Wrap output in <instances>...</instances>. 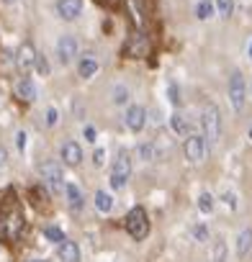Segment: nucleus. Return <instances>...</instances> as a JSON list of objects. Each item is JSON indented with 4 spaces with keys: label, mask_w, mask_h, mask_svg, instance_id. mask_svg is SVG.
<instances>
[{
    "label": "nucleus",
    "mask_w": 252,
    "mask_h": 262,
    "mask_svg": "<svg viewBox=\"0 0 252 262\" xmlns=\"http://www.w3.org/2000/svg\"><path fill=\"white\" fill-rule=\"evenodd\" d=\"M65 198H67V206L72 211H80L82 203H85V195H82V190L75 183H65Z\"/></svg>",
    "instance_id": "15"
},
{
    "label": "nucleus",
    "mask_w": 252,
    "mask_h": 262,
    "mask_svg": "<svg viewBox=\"0 0 252 262\" xmlns=\"http://www.w3.org/2000/svg\"><path fill=\"white\" fill-rule=\"evenodd\" d=\"M201 128H203V139H206V144L211 149L219 142V137H221V113H219V108L214 103H208L203 108V113H201Z\"/></svg>",
    "instance_id": "2"
},
{
    "label": "nucleus",
    "mask_w": 252,
    "mask_h": 262,
    "mask_svg": "<svg viewBox=\"0 0 252 262\" xmlns=\"http://www.w3.org/2000/svg\"><path fill=\"white\" fill-rule=\"evenodd\" d=\"M93 162L100 167V165L106 162V152H103V149H95V155H93Z\"/></svg>",
    "instance_id": "36"
},
{
    "label": "nucleus",
    "mask_w": 252,
    "mask_h": 262,
    "mask_svg": "<svg viewBox=\"0 0 252 262\" xmlns=\"http://www.w3.org/2000/svg\"><path fill=\"white\" fill-rule=\"evenodd\" d=\"M95 208H98L100 213H111V211H113V195L106 193V190H98V193H95Z\"/></svg>",
    "instance_id": "20"
},
{
    "label": "nucleus",
    "mask_w": 252,
    "mask_h": 262,
    "mask_svg": "<svg viewBox=\"0 0 252 262\" xmlns=\"http://www.w3.org/2000/svg\"><path fill=\"white\" fill-rule=\"evenodd\" d=\"M57 16L62 21H75L82 13V0H57Z\"/></svg>",
    "instance_id": "11"
},
{
    "label": "nucleus",
    "mask_w": 252,
    "mask_h": 262,
    "mask_svg": "<svg viewBox=\"0 0 252 262\" xmlns=\"http://www.w3.org/2000/svg\"><path fill=\"white\" fill-rule=\"evenodd\" d=\"M214 262H226V244L224 239H214Z\"/></svg>",
    "instance_id": "24"
},
{
    "label": "nucleus",
    "mask_w": 252,
    "mask_h": 262,
    "mask_svg": "<svg viewBox=\"0 0 252 262\" xmlns=\"http://www.w3.org/2000/svg\"><path fill=\"white\" fill-rule=\"evenodd\" d=\"M59 157L65 160L67 167H77V165L82 162V147H80L77 142H65V144L59 147Z\"/></svg>",
    "instance_id": "12"
},
{
    "label": "nucleus",
    "mask_w": 252,
    "mask_h": 262,
    "mask_svg": "<svg viewBox=\"0 0 252 262\" xmlns=\"http://www.w3.org/2000/svg\"><path fill=\"white\" fill-rule=\"evenodd\" d=\"M126 100H129V88H126V85H116L113 88V103L116 105H126Z\"/></svg>",
    "instance_id": "23"
},
{
    "label": "nucleus",
    "mask_w": 252,
    "mask_h": 262,
    "mask_svg": "<svg viewBox=\"0 0 252 262\" xmlns=\"http://www.w3.org/2000/svg\"><path fill=\"white\" fill-rule=\"evenodd\" d=\"M41 180L52 195H65V172H62V165L57 160L41 162Z\"/></svg>",
    "instance_id": "3"
},
{
    "label": "nucleus",
    "mask_w": 252,
    "mask_h": 262,
    "mask_svg": "<svg viewBox=\"0 0 252 262\" xmlns=\"http://www.w3.org/2000/svg\"><path fill=\"white\" fill-rule=\"evenodd\" d=\"M126 231H129L132 239H137V242L147 239V234H150V216H147V211L142 206H137V208H132L129 213H126Z\"/></svg>",
    "instance_id": "5"
},
{
    "label": "nucleus",
    "mask_w": 252,
    "mask_h": 262,
    "mask_svg": "<svg viewBox=\"0 0 252 262\" xmlns=\"http://www.w3.org/2000/svg\"><path fill=\"white\" fill-rule=\"evenodd\" d=\"M29 262H44V259H29Z\"/></svg>",
    "instance_id": "38"
},
{
    "label": "nucleus",
    "mask_w": 252,
    "mask_h": 262,
    "mask_svg": "<svg viewBox=\"0 0 252 262\" xmlns=\"http://www.w3.org/2000/svg\"><path fill=\"white\" fill-rule=\"evenodd\" d=\"M229 103H232V108L239 113L242 108H244V103H247V85H244V77H242V72H232V77H229Z\"/></svg>",
    "instance_id": "7"
},
{
    "label": "nucleus",
    "mask_w": 252,
    "mask_h": 262,
    "mask_svg": "<svg viewBox=\"0 0 252 262\" xmlns=\"http://www.w3.org/2000/svg\"><path fill=\"white\" fill-rule=\"evenodd\" d=\"M129 3L134 6L137 16H144V18H150V11H152V3H150V0H129Z\"/></svg>",
    "instance_id": "25"
},
{
    "label": "nucleus",
    "mask_w": 252,
    "mask_h": 262,
    "mask_svg": "<svg viewBox=\"0 0 252 262\" xmlns=\"http://www.w3.org/2000/svg\"><path fill=\"white\" fill-rule=\"evenodd\" d=\"M170 126H173V131L175 134H180V137H188V134H193V123L180 113V111H175L173 116H170Z\"/></svg>",
    "instance_id": "17"
},
{
    "label": "nucleus",
    "mask_w": 252,
    "mask_h": 262,
    "mask_svg": "<svg viewBox=\"0 0 252 262\" xmlns=\"http://www.w3.org/2000/svg\"><path fill=\"white\" fill-rule=\"evenodd\" d=\"M214 206H216V198H214L208 190H203V193L198 195V211H201V213H211Z\"/></svg>",
    "instance_id": "21"
},
{
    "label": "nucleus",
    "mask_w": 252,
    "mask_h": 262,
    "mask_svg": "<svg viewBox=\"0 0 252 262\" xmlns=\"http://www.w3.org/2000/svg\"><path fill=\"white\" fill-rule=\"evenodd\" d=\"M221 201L226 203V208H229V211H237V195H234V190H224Z\"/></svg>",
    "instance_id": "30"
},
{
    "label": "nucleus",
    "mask_w": 252,
    "mask_h": 262,
    "mask_svg": "<svg viewBox=\"0 0 252 262\" xmlns=\"http://www.w3.org/2000/svg\"><path fill=\"white\" fill-rule=\"evenodd\" d=\"M237 254L239 259H249L252 257V229H242L239 236H237Z\"/></svg>",
    "instance_id": "14"
},
{
    "label": "nucleus",
    "mask_w": 252,
    "mask_h": 262,
    "mask_svg": "<svg viewBox=\"0 0 252 262\" xmlns=\"http://www.w3.org/2000/svg\"><path fill=\"white\" fill-rule=\"evenodd\" d=\"M191 231H193V236H196L198 242H208V229H206L203 224H196Z\"/></svg>",
    "instance_id": "31"
},
{
    "label": "nucleus",
    "mask_w": 252,
    "mask_h": 262,
    "mask_svg": "<svg viewBox=\"0 0 252 262\" xmlns=\"http://www.w3.org/2000/svg\"><path fill=\"white\" fill-rule=\"evenodd\" d=\"M34 70L39 72V75H49V62H47V57L44 54H36V64H34Z\"/></svg>",
    "instance_id": "28"
},
{
    "label": "nucleus",
    "mask_w": 252,
    "mask_h": 262,
    "mask_svg": "<svg viewBox=\"0 0 252 262\" xmlns=\"http://www.w3.org/2000/svg\"><path fill=\"white\" fill-rule=\"evenodd\" d=\"M82 134H85V142H95V128L93 126H85Z\"/></svg>",
    "instance_id": "35"
},
{
    "label": "nucleus",
    "mask_w": 252,
    "mask_h": 262,
    "mask_svg": "<svg viewBox=\"0 0 252 262\" xmlns=\"http://www.w3.org/2000/svg\"><path fill=\"white\" fill-rule=\"evenodd\" d=\"M75 57H77V39L70 36V34L59 36V41H57V59L62 64H72Z\"/></svg>",
    "instance_id": "10"
},
{
    "label": "nucleus",
    "mask_w": 252,
    "mask_h": 262,
    "mask_svg": "<svg viewBox=\"0 0 252 262\" xmlns=\"http://www.w3.org/2000/svg\"><path fill=\"white\" fill-rule=\"evenodd\" d=\"M216 13V6L211 3V0H201V3L196 6V16L201 18V21H206V18H211Z\"/></svg>",
    "instance_id": "22"
},
{
    "label": "nucleus",
    "mask_w": 252,
    "mask_h": 262,
    "mask_svg": "<svg viewBox=\"0 0 252 262\" xmlns=\"http://www.w3.org/2000/svg\"><path fill=\"white\" fill-rule=\"evenodd\" d=\"M123 123H126V128H129V131L139 134V131L147 126V111H144V105H129V108H126Z\"/></svg>",
    "instance_id": "9"
},
{
    "label": "nucleus",
    "mask_w": 252,
    "mask_h": 262,
    "mask_svg": "<svg viewBox=\"0 0 252 262\" xmlns=\"http://www.w3.org/2000/svg\"><path fill=\"white\" fill-rule=\"evenodd\" d=\"M206 152H208V144H206V139H203V134H188L185 137V142H183V155H185V160L191 162V165H201L203 162V157H206Z\"/></svg>",
    "instance_id": "6"
},
{
    "label": "nucleus",
    "mask_w": 252,
    "mask_h": 262,
    "mask_svg": "<svg viewBox=\"0 0 252 262\" xmlns=\"http://www.w3.org/2000/svg\"><path fill=\"white\" fill-rule=\"evenodd\" d=\"M36 49H34V44L31 41H24L21 47H18V52H16V67L21 70V75H29L31 70H34V64H36Z\"/></svg>",
    "instance_id": "8"
},
{
    "label": "nucleus",
    "mask_w": 252,
    "mask_h": 262,
    "mask_svg": "<svg viewBox=\"0 0 252 262\" xmlns=\"http://www.w3.org/2000/svg\"><path fill=\"white\" fill-rule=\"evenodd\" d=\"M57 121H59V113H57L54 105H49V108H47V126L52 128V126H57Z\"/></svg>",
    "instance_id": "33"
},
{
    "label": "nucleus",
    "mask_w": 252,
    "mask_h": 262,
    "mask_svg": "<svg viewBox=\"0 0 252 262\" xmlns=\"http://www.w3.org/2000/svg\"><path fill=\"white\" fill-rule=\"evenodd\" d=\"M137 157H139L142 162H155V160H157V147H155V139H152V142H142V144L137 147Z\"/></svg>",
    "instance_id": "19"
},
{
    "label": "nucleus",
    "mask_w": 252,
    "mask_h": 262,
    "mask_svg": "<svg viewBox=\"0 0 252 262\" xmlns=\"http://www.w3.org/2000/svg\"><path fill=\"white\" fill-rule=\"evenodd\" d=\"M95 3L103 6V8H108V11H118L123 6V0H95Z\"/></svg>",
    "instance_id": "32"
},
{
    "label": "nucleus",
    "mask_w": 252,
    "mask_h": 262,
    "mask_svg": "<svg viewBox=\"0 0 252 262\" xmlns=\"http://www.w3.org/2000/svg\"><path fill=\"white\" fill-rule=\"evenodd\" d=\"M123 54L126 57H134V59L150 57L152 54V39H150V34L142 31V29H134V34L126 39V44H123Z\"/></svg>",
    "instance_id": "4"
},
{
    "label": "nucleus",
    "mask_w": 252,
    "mask_h": 262,
    "mask_svg": "<svg viewBox=\"0 0 252 262\" xmlns=\"http://www.w3.org/2000/svg\"><path fill=\"white\" fill-rule=\"evenodd\" d=\"M44 236L49 239V242H54V244H59V242H65V234L57 229V226H44Z\"/></svg>",
    "instance_id": "26"
},
{
    "label": "nucleus",
    "mask_w": 252,
    "mask_h": 262,
    "mask_svg": "<svg viewBox=\"0 0 252 262\" xmlns=\"http://www.w3.org/2000/svg\"><path fill=\"white\" fill-rule=\"evenodd\" d=\"M216 8H219V16H221V18H229L232 11H234V3H232V0H219Z\"/></svg>",
    "instance_id": "27"
},
{
    "label": "nucleus",
    "mask_w": 252,
    "mask_h": 262,
    "mask_svg": "<svg viewBox=\"0 0 252 262\" xmlns=\"http://www.w3.org/2000/svg\"><path fill=\"white\" fill-rule=\"evenodd\" d=\"M26 139H29V137H26V131H18V134H16V144H18L21 152L26 149Z\"/></svg>",
    "instance_id": "34"
},
{
    "label": "nucleus",
    "mask_w": 252,
    "mask_h": 262,
    "mask_svg": "<svg viewBox=\"0 0 252 262\" xmlns=\"http://www.w3.org/2000/svg\"><path fill=\"white\" fill-rule=\"evenodd\" d=\"M249 57H252V47H249Z\"/></svg>",
    "instance_id": "40"
},
{
    "label": "nucleus",
    "mask_w": 252,
    "mask_h": 262,
    "mask_svg": "<svg viewBox=\"0 0 252 262\" xmlns=\"http://www.w3.org/2000/svg\"><path fill=\"white\" fill-rule=\"evenodd\" d=\"M132 178V155L126 152V149H118L113 165H111V175H108V183L113 190H121L126 183H129Z\"/></svg>",
    "instance_id": "1"
},
{
    "label": "nucleus",
    "mask_w": 252,
    "mask_h": 262,
    "mask_svg": "<svg viewBox=\"0 0 252 262\" xmlns=\"http://www.w3.org/2000/svg\"><path fill=\"white\" fill-rule=\"evenodd\" d=\"M167 98H170L173 105H180V90H178V85H175L173 80L167 82Z\"/></svg>",
    "instance_id": "29"
},
{
    "label": "nucleus",
    "mask_w": 252,
    "mask_h": 262,
    "mask_svg": "<svg viewBox=\"0 0 252 262\" xmlns=\"http://www.w3.org/2000/svg\"><path fill=\"white\" fill-rule=\"evenodd\" d=\"M6 165H8V149L0 144V167H6Z\"/></svg>",
    "instance_id": "37"
},
{
    "label": "nucleus",
    "mask_w": 252,
    "mask_h": 262,
    "mask_svg": "<svg viewBox=\"0 0 252 262\" xmlns=\"http://www.w3.org/2000/svg\"><path fill=\"white\" fill-rule=\"evenodd\" d=\"M16 95L21 100H26V103H34L36 100V85H34V80L29 75H21V80L16 82Z\"/></svg>",
    "instance_id": "13"
},
{
    "label": "nucleus",
    "mask_w": 252,
    "mask_h": 262,
    "mask_svg": "<svg viewBox=\"0 0 252 262\" xmlns=\"http://www.w3.org/2000/svg\"><path fill=\"white\" fill-rule=\"evenodd\" d=\"M249 139H252V126H249Z\"/></svg>",
    "instance_id": "39"
},
{
    "label": "nucleus",
    "mask_w": 252,
    "mask_h": 262,
    "mask_svg": "<svg viewBox=\"0 0 252 262\" xmlns=\"http://www.w3.org/2000/svg\"><path fill=\"white\" fill-rule=\"evenodd\" d=\"M57 254H59V259H62V262H80V249H77V244H75V242H70V239L59 242Z\"/></svg>",
    "instance_id": "16"
},
{
    "label": "nucleus",
    "mask_w": 252,
    "mask_h": 262,
    "mask_svg": "<svg viewBox=\"0 0 252 262\" xmlns=\"http://www.w3.org/2000/svg\"><path fill=\"white\" fill-rule=\"evenodd\" d=\"M95 72H98V59L90 57V54H85V57L77 62V75H80L82 80H90Z\"/></svg>",
    "instance_id": "18"
}]
</instances>
